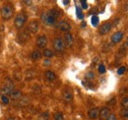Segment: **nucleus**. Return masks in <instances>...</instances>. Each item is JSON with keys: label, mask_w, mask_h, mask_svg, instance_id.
Returning a JSON list of instances; mask_svg holds the SVG:
<instances>
[{"label": "nucleus", "mask_w": 128, "mask_h": 120, "mask_svg": "<svg viewBox=\"0 0 128 120\" xmlns=\"http://www.w3.org/2000/svg\"><path fill=\"white\" fill-rule=\"evenodd\" d=\"M13 13H14L13 7L10 4L4 5L1 8V10H0V14H1V17L3 18V20H10L13 16Z\"/></svg>", "instance_id": "1"}, {"label": "nucleus", "mask_w": 128, "mask_h": 120, "mask_svg": "<svg viewBox=\"0 0 128 120\" xmlns=\"http://www.w3.org/2000/svg\"><path fill=\"white\" fill-rule=\"evenodd\" d=\"M28 20V17L25 13H20L18 14L16 17H15V20H14V25L17 29H22L24 27V25L26 24Z\"/></svg>", "instance_id": "2"}, {"label": "nucleus", "mask_w": 128, "mask_h": 120, "mask_svg": "<svg viewBox=\"0 0 128 120\" xmlns=\"http://www.w3.org/2000/svg\"><path fill=\"white\" fill-rule=\"evenodd\" d=\"M41 21L45 25L51 26L56 22V18L50 13V11H47V12H44V13L41 14Z\"/></svg>", "instance_id": "3"}, {"label": "nucleus", "mask_w": 128, "mask_h": 120, "mask_svg": "<svg viewBox=\"0 0 128 120\" xmlns=\"http://www.w3.org/2000/svg\"><path fill=\"white\" fill-rule=\"evenodd\" d=\"M65 43H64L63 39L60 38V37H56L54 40H53V48L55 51L57 52H63L65 50Z\"/></svg>", "instance_id": "4"}, {"label": "nucleus", "mask_w": 128, "mask_h": 120, "mask_svg": "<svg viewBox=\"0 0 128 120\" xmlns=\"http://www.w3.org/2000/svg\"><path fill=\"white\" fill-rule=\"evenodd\" d=\"M38 30H39V24H38V22H37V21H31V22L29 23L28 27H27V31L30 32V33H32V34L38 33Z\"/></svg>", "instance_id": "5"}, {"label": "nucleus", "mask_w": 128, "mask_h": 120, "mask_svg": "<svg viewBox=\"0 0 128 120\" xmlns=\"http://www.w3.org/2000/svg\"><path fill=\"white\" fill-rule=\"evenodd\" d=\"M111 28H112V24H111V23H108V22H107V23H103V24L100 27L99 32H100L101 35H106V34H108V33L110 32Z\"/></svg>", "instance_id": "6"}, {"label": "nucleus", "mask_w": 128, "mask_h": 120, "mask_svg": "<svg viewBox=\"0 0 128 120\" xmlns=\"http://www.w3.org/2000/svg\"><path fill=\"white\" fill-rule=\"evenodd\" d=\"M63 41L65 43V46L67 47H71L74 43V38H73V36L69 33H66L64 35V38H63Z\"/></svg>", "instance_id": "7"}, {"label": "nucleus", "mask_w": 128, "mask_h": 120, "mask_svg": "<svg viewBox=\"0 0 128 120\" xmlns=\"http://www.w3.org/2000/svg\"><path fill=\"white\" fill-rule=\"evenodd\" d=\"M46 44H47V37L44 35H41L37 38V45L38 48H44Z\"/></svg>", "instance_id": "8"}, {"label": "nucleus", "mask_w": 128, "mask_h": 120, "mask_svg": "<svg viewBox=\"0 0 128 120\" xmlns=\"http://www.w3.org/2000/svg\"><path fill=\"white\" fill-rule=\"evenodd\" d=\"M57 27H58V29H59L60 31H62V32H66V33H68V32L71 30L70 24L67 23L66 21H60V22L58 23Z\"/></svg>", "instance_id": "9"}, {"label": "nucleus", "mask_w": 128, "mask_h": 120, "mask_svg": "<svg viewBox=\"0 0 128 120\" xmlns=\"http://www.w3.org/2000/svg\"><path fill=\"white\" fill-rule=\"evenodd\" d=\"M123 36H124V35H123L122 32H116V33H114L111 36V41H112V43H118V42H120L122 40Z\"/></svg>", "instance_id": "10"}, {"label": "nucleus", "mask_w": 128, "mask_h": 120, "mask_svg": "<svg viewBox=\"0 0 128 120\" xmlns=\"http://www.w3.org/2000/svg\"><path fill=\"white\" fill-rule=\"evenodd\" d=\"M109 115H110V109H109L108 107H102V108L100 110L99 116H100L101 120H105Z\"/></svg>", "instance_id": "11"}, {"label": "nucleus", "mask_w": 128, "mask_h": 120, "mask_svg": "<svg viewBox=\"0 0 128 120\" xmlns=\"http://www.w3.org/2000/svg\"><path fill=\"white\" fill-rule=\"evenodd\" d=\"M100 114V109L98 107H93L88 111V116L90 119H97Z\"/></svg>", "instance_id": "12"}, {"label": "nucleus", "mask_w": 128, "mask_h": 120, "mask_svg": "<svg viewBox=\"0 0 128 120\" xmlns=\"http://www.w3.org/2000/svg\"><path fill=\"white\" fill-rule=\"evenodd\" d=\"M63 99L66 102H71L73 100V94L70 91H65L63 93Z\"/></svg>", "instance_id": "13"}, {"label": "nucleus", "mask_w": 128, "mask_h": 120, "mask_svg": "<svg viewBox=\"0 0 128 120\" xmlns=\"http://www.w3.org/2000/svg\"><path fill=\"white\" fill-rule=\"evenodd\" d=\"M18 36H19V40H20V42H25V41H27V40L29 39V33H28L27 30L21 32Z\"/></svg>", "instance_id": "14"}, {"label": "nucleus", "mask_w": 128, "mask_h": 120, "mask_svg": "<svg viewBox=\"0 0 128 120\" xmlns=\"http://www.w3.org/2000/svg\"><path fill=\"white\" fill-rule=\"evenodd\" d=\"M9 96H10V97H11L12 99H19V98L22 96V93H21V91H19V90H13V91L9 94Z\"/></svg>", "instance_id": "15"}, {"label": "nucleus", "mask_w": 128, "mask_h": 120, "mask_svg": "<svg viewBox=\"0 0 128 120\" xmlns=\"http://www.w3.org/2000/svg\"><path fill=\"white\" fill-rule=\"evenodd\" d=\"M44 76H45V78H46L48 81H54V80L56 79V75H55V73H54L53 71H51V70H47V71H45Z\"/></svg>", "instance_id": "16"}, {"label": "nucleus", "mask_w": 128, "mask_h": 120, "mask_svg": "<svg viewBox=\"0 0 128 120\" xmlns=\"http://www.w3.org/2000/svg\"><path fill=\"white\" fill-rule=\"evenodd\" d=\"M41 56H42V54H41V52H40L39 50H34L33 53H32V55H31L32 59L35 60V61H37V60H39V59L41 58Z\"/></svg>", "instance_id": "17"}, {"label": "nucleus", "mask_w": 128, "mask_h": 120, "mask_svg": "<svg viewBox=\"0 0 128 120\" xmlns=\"http://www.w3.org/2000/svg\"><path fill=\"white\" fill-rule=\"evenodd\" d=\"M120 104H121V106H122L123 109H128V96H124L121 99Z\"/></svg>", "instance_id": "18"}, {"label": "nucleus", "mask_w": 128, "mask_h": 120, "mask_svg": "<svg viewBox=\"0 0 128 120\" xmlns=\"http://www.w3.org/2000/svg\"><path fill=\"white\" fill-rule=\"evenodd\" d=\"M49 119V113L47 111L42 112L38 115V120H48Z\"/></svg>", "instance_id": "19"}, {"label": "nucleus", "mask_w": 128, "mask_h": 120, "mask_svg": "<svg viewBox=\"0 0 128 120\" xmlns=\"http://www.w3.org/2000/svg\"><path fill=\"white\" fill-rule=\"evenodd\" d=\"M13 91V85H7L2 89V93L4 94H10Z\"/></svg>", "instance_id": "20"}, {"label": "nucleus", "mask_w": 128, "mask_h": 120, "mask_svg": "<svg viewBox=\"0 0 128 120\" xmlns=\"http://www.w3.org/2000/svg\"><path fill=\"white\" fill-rule=\"evenodd\" d=\"M53 54H54V53H53V51H52L51 49H47V48H46V49L43 50V55H44L45 57H47V58L52 57Z\"/></svg>", "instance_id": "21"}, {"label": "nucleus", "mask_w": 128, "mask_h": 120, "mask_svg": "<svg viewBox=\"0 0 128 120\" xmlns=\"http://www.w3.org/2000/svg\"><path fill=\"white\" fill-rule=\"evenodd\" d=\"M50 13H51V14H52L56 19L61 15V12H60L59 10H56V9H52V10H50Z\"/></svg>", "instance_id": "22"}, {"label": "nucleus", "mask_w": 128, "mask_h": 120, "mask_svg": "<svg viewBox=\"0 0 128 120\" xmlns=\"http://www.w3.org/2000/svg\"><path fill=\"white\" fill-rule=\"evenodd\" d=\"M54 120H65V119H64V116H63L62 113L58 112L54 115Z\"/></svg>", "instance_id": "23"}, {"label": "nucleus", "mask_w": 128, "mask_h": 120, "mask_svg": "<svg viewBox=\"0 0 128 120\" xmlns=\"http://www.w3.org/2000/svg\"><path fill=\"white\" fill-rule=\"evenodd\" d=\"M120 114H121V116L122 117H124V118H128V109H121L120 110Z\"/></svg>", "instance_id": "24"}, {"label": "nucleus", "mask_w": 128, "mask_h": 120, "mask_svg": "<svg viewBox=\"0 0 128 120\" xmlns=\"http://www.w3.org/2000/svg\"><path fill=\"white\" fill-rule=\"evenodd\" d=\"M86 79H89V80H93L95 79V74L93 72H88L86 74Z\"/></svg>", "instance_id": "25"}, {"label": "nucleus", "mask_w": 128, "mask_h": 120, "mask_svg": "<svg viewBox=\"0 0 128 120\" xmlns=\"http://www.w3.org/2000/svg\"><path fill=\"white\" fill-rule=\"evenodd\" d=\"M105 66L103 65V64H101L100 66H99V72L101 73V74H103L104 72H105Z\"/></svg>", "instance_id": "26"}, {"label": "nucleus", "mask_w": 128, "mask_h": 120, "mask_svg": "<svg viewBox=\"0 0 128 120\" xmlns=\"http://www.w3.org/2000/svg\"><path fill=\"white\" fill-rule=\"evenodd\" d=\"M92 24H93L94 26H97V25L99 24V18H98L97 16H94V17L92 18Z\"/></svg>", "instance_id": "27"}, {"label": "nucleus", "mask_w": 128, "mask_h": 120, "mask_svg": "<svg viewBox=\"0 0 128 120\" xmlns=\"http://www.w3.org/2000/svg\"><path fill=\"white\" fill-rule=\"evenodd\" d=\"M1 100H2V102L5 103V104H8V103H9V98H8L6 96H1Z\"/></svg>", "instance_id": "28"}, {"label": "nucleus", "mask_w": 128, "mask_h": 120, "mask_svg": "<svg viewBox=\"0 0 128 120\" xmlns=\"http://www.w3.org/2000/svg\"><path fill=\"white\" fill-rule=\"evenodd\" d=\"M125 70H126L125 67H120V68L117 70V74H118V75H122V74L125 72Z\"/></svg>", "instance_id": "29"}, {"label": "nucleus", "mask_w": 128, "mask_h": 120, "mask_svg": "<svg viewBox=\"0 0 128 120\" xmlns=\"http://www.w3.org/2000/svg\"><path fill=\"white\" fill-rule=\"evenodd\" d=\"M105 120H117V118H116V116H115L114 114H111V113H110V115H109Z\"/></svg>", "instance_id": "30"}, {"label": "nucleus", "mask_w": 128, "mask_h": 120, "mask_svg": "<svg viewBox=\"0 0 128 120\" xmlns=\"http://www.w3.org/2000/svg\"><path fill=\"white\" fill-rule=\"evenodd\" d=\"M81 3H82V6H83V8H84V9H86V8L88 7V5H87V2H86V1H81Z\"/></svg>", "instance_id": "31"}, {"label": "nucleus", "mask_w": 128, "mask_h": 120, "mask_svg": "<svg viewBox=\"0 0 128 120\" xmlns=\"http://www.w3.org/2000/svg\"><path fill=\"white\" fill-rule=\"evenodd\" d=\"M123 47H125V49H126V48H128V39H127V41L125 42V44L123 45Z\"/></svg>", "instance_id": "32"}, {"label": "nucleus", "mask_w": 128, "mask_h": 120, "mask_svg": "<svg viewBox=\"0 0 128 120\" xmlns=\"http://www.w3.org/2000/svg\"><path fill=\"white\" fill-rule=\"evenodd\" d=\"M25 3H27V5H31V4H32V1H25Z\"/></svg>", "instance_id": "33"}, {"label": "nucleus", "mask_w": 128, "mask_h": 120, "mask_svg": "<svg viewBox=\"0 0 128 120\" xmlns=\"http://www.w3.org/2000/svg\"><path fill=\"white\" fill-rule=\"evenodd\" d=\"M7 120H16V119H15L14 117H9V118H8Z\"/></svg>", "instance_id": "34"}, {"label": "nucleus", "mask_w": 128, "mask_h": 120, "mask_svg": "<svg viewBox=\"0 0 128 120\" xmlns=\"http://www.w3.org/2000/svg\"><path fill=\"white\" fill-rule=\"evenodd\" d=\"M63 3H64V4H68L69 2H68V1H63Z\"/></svg>", "instance_id": "35"}]
</instances>
